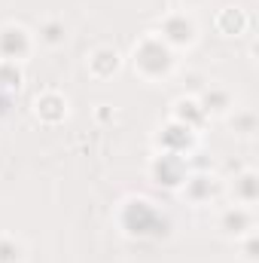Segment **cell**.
<instances>
[{"label":"cell","mask_w":259,"mask_h":263,"mask_svg":"<svg viewBox=\"0 0 259 263\" xmlns=\"http://www.w3.org/2000/svg\"><path fill=\"white\" fill-rule=\"evenodd\" d=\"M43 40L61 43V40H64V28H61V25H46V28H43Z\"/></svg>","instance_id":"6da1fadb"}]
</instances>
